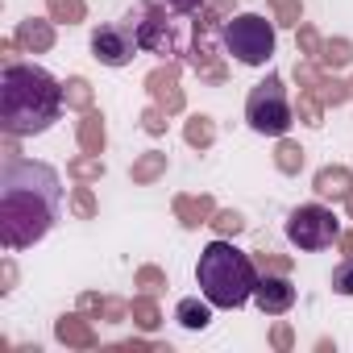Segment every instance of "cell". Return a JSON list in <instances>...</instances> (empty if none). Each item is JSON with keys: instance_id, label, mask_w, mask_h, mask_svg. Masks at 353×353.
I'll return each instance as SVG.
<instances>
[{"instance_id": "obj_1", "label": "cell", "mask_w": 353, "mask_h": 353, "mask_svg": "<svg viewBox=\"0 0 353 353\" xmlns=\"http://www.w3.org/2000/svg\"><path fill=\"white\" fill-rule=\"evenodd\" d=\"M63 174L50 162L5 158L0 166V241L9 254L38 245L63 216Z\"/></svg>"}, {"instance_id": "obj_2", "label": "cell", "mask_w": 353, "mask_h": 353, "mask_svg": "<svg viewBox=\"0 0 353 353\" xmlns=\"http://www.w3.org/2000/svg\"><path fill=\"white\" fill-rule=\"evenodd\" d=\"M67 104V88L34 63H5L0 71V129L9 137L46 133Z\"/></svg>"}, {"instance_id": "obj_3", "label": "cell", "mask_w": 353, "mask_h": 353, "mask_svg": "<svg viewBox=\"0 0 353 353\" xmlns=\"http://www.w3.org/2000/svg\"><path fill=\"white\" fill-rule=\"evenodd\" d=\"M258 266L245 250H237L229 237H216L200 250V262H196V283H200V295L212 299V307H245L254 299V287H258Z\"/></svg>"}, {"instance_id": "obj_4", "label": "cell", "mask_w": 353, "mask_h": 353, "mask_svg": "<svg viewBox=\"0 0 353 353\" xmlns=\"http://www.w3.org/2000/svg\"><path fill=\"white\" fill-rule=\"evenodd\" d=\"M221 46L241 67H266L274 59V21L262 13H237L221 26Z\"/></svg>"}, {"instance_id": "obj_5", "label": "cell", "mask_w": 353, "mask_h": 353, "mask_svg": "<svg viewBox=\"0 0 353 353\" xmlns=\"http://www.w3.org/2000/svg\"><path fill=\"white\" fill-rule=\"evenodd\" d=\"M245 125L254 133H262V137H283L295 125V108H291L287 83L279 75H266L262 83L250 88V96H245Z\"/></svg>"}, {"instance_id": "obj_6", "label": "cell", "mask_w": 353, "mask_h": 353, "mask_svg": "<svg viewBox=\"0 0 353 353\" xmlns=\"http://www.w3.org/2000/svg\"><path fill=\"white\" fill-rule=\"evenodd\" d=\"M174 17H183V13H174L166 0H141L137 13H133L141 50H150V54H183V30H179Z\"/></svg>"}, {"instance_id": "obj_7", "label": "cell", "mask_w": 353, "mask_h": 353, "mask_svg": "<svg viewBox=\"0 0 353 353\" xmlns=\"http://www.w3.org/2000/svg\"><path fill=\"white\" fill-rule=\"evenodd\" d=\"M341 237V221L332 216V208L324 204H299L287 216V241L303 254H320Z\"/></svg>"}, {"instance_id": "obj_8", "label": "cell", "mask_w": 353, "mask_h": 353, "mask_svg": "<svg viewBox=\"0 0 353 353\" xmlns=\"http://www.w3.org/2000/svg\"><path fill=\"white\" fill-rule=\"evenodd\" d=\"M141 50V38H137V26L133 17L125 21H104L96 34H92V54L104 63V67H129Z\"/></svg>"}, {"instance_id": "obj_9", "label": "cell", "mask_w": 353, "mask_h": 353, "mask_svg": "<svg viewBox=\"0 0 353 353\" xmlns=\"http://www.w3.org/2000/svg\"><path fill=\"white\" fill-rule=\"evenodd\" d=\"M254 303H258L266 316H283V312H291V303H295V287H291L287 279H279V274H262L258 287H254Z\"/></svg>"}, {"instance_id": "obj_10", "label": "cell", "mask_w": 353, "mask_h": 353, "mask_svg": "<svg viewBox=\"0 0 353 353\" xmlns=\"http://www.w3.org/2000/svg\"><path fill=\"white\" fill-rule=\"evenodd\" d=\"M174 320H179L188 332H204L208 324H212V299L204 295V299H179V307H174Z\"/></svg>"}, {"instance_id": "obj_11", "label": "cell", "mask_w": 353, "mask_h": 353, "mask_svg": "<svg viewBox=\"0 0 353 353\" xmlns=\"http://www.w3.org/2000/svg\"><path fill=\"white\" fill-rule=\"evenodd\" d=\"M349 170H341V166H324L320 174H316V192L324 196V200H345L349 196Z\"/></svg>"}, {"instance_id": "obj_12", "label": "cell", "mask_w": 353, "mask_h": 353, "mask_svg": "<svg viewBox=\"0 0 353 353\" xmlns=\"http://www.w3.org/2000/svg\"><path fill=\"white\" fill-rule=\"evenodd\" d=\"M328 287H332L336 295H353V258H345V262H341V266L332 270Z\"/></svg>"}, {"instance_id": "obj_13", "label": "cell", "mask_w": 353, "mask_h": 353, "mask_svg": "<svg viewBox=\"0 0 353 353\" xmlns=\"http://www.w3.org/2000/svg\"><path fill=\"white\" fill-rule=\"evenodd\" d=\"M17 38H21L26 46H34V50H46V46H50V30H46V26H34V21H26Z\"/></svg>"}, {"instance_id": "obj_14", "label": "cell", "mask_w": 353, "mask_h": 353, "mask_svg": "<svg viewBox=\"0 0 353 353\" xmlns=\"http://www.w3.org/2000/svg\"><path fill=\"white\" fill-rule=\"evenodd\" d=\"M54 332H59V341H67V345H88V341H92V336H88V332L79 328V320H75V316H71V320L63 316Z\"/></svg>"}, {"instance_id": "obj_15", "label": "cell", "mask_w": 353, "mask_h": 353, "mask_svg": "<svg viewBox=\"0 0 353 353\" xmlns=\"http://www.w3.org/2000/svg\"><path fill=\"white\" fill-rule=\"evenodd\" d=\"M162 166H166V154H145V158L133 166V179H137V183H145V179H154Z\"/></svg>"}, {"instance_id": "obj_16", "label": "cell", "mask_w": 353, "mask_h": 353, "mask_svg": "<svg viewBox=\"0 0 353 353\" xmlns=\"http://www.w3.org/2000/svg\"><path fill=\"white\" fill-rule=\"evenodd\" d=\"M83 145H88V150H100V145H104V129H100V117H88V125H83Z\"/></svg>"}, {"instance_id": "obj_17", "label": "cell", "mask_w": 353, "mask_h": 353, "mask_svg": "<svg viewBox=\"0 0 353 353\" xmlns=\"http://www.w3.org/2000/svg\"><path fill=\"white\" fill-rule=\"evenodd\" d=\"M279 154H283V158H279V162H283V170H295V166H303V150H299V145L283 141V145H279Z\"/></svg>"}, {"instance_id": "obj_18", "label": "cell", "mask_w": 353, "mask_h": 353, "mask_svg": "<svg viewBox=\"0 0 353 353\" xmlns=\"http://www.w3.org/2000/svg\"><path fill=\"white\" fill-rule=\"evenodd\" d=\"M212 225H216V229H221V233H241V225H245V221H241V216H237V212H221V216H216V221H212Z\"/></svg>"}, {"instance_id": "obj_19", "label": "cell", "mask_w": 353, "mask_h": 353, "mask_svg": "<svg viewBox=\"0 0 353 353\" xmlns=\"http://www.w3.org/2000/svg\"><path fill=\"white\" fill-rule=\"evenodd\" d=\"M274 5H279L283 26H299V5H295V0H274Z\"/></svg>"}, {"instance_id": "obj_20", "label": "cell", "mask_w": 353, "mask_h": 353, "mask_svg": "<svg viewBox=\"0 0 353 353\" xmlns=\"http://www.w3.org/2000/svg\"><path fill=\"white\" fill-rule=\"evenodd\" d=\"M67 104H88V83L83 79H71L67 83Z\"/></svg>"}, {"instance_id": "obj_21", "label": "cell", "mask_w": 353, "mask_h": 353, "mask_svg": "<svg viewBox=\"0 0 353 353\" xmlns=\"http://www.w3.org/2000/svg\"><path fill=\"white\" fill-rule=\"evenodd\" d=\"M50 9H54L59 17H63V13H67V17H79V13H83L79 0H50Z\"/></svg>"}, {"instance_id": "obj_22", "label": "cell", "mask_w": 353, "mask_h": 353, "mask_svg": "<svg viewBox=\"0 0 353 353\" xmlns=\"http://www.w3.org/2000/svg\"><path fill=\"white\" fill-rule=\"evenodd\" d=\"M166 5H170L174 13H196V9L204 5V0H166Z\"/></svg>"}, {"instance_id": "obj_23", "label": "cell", "mask_w": 353, "mask_h": 353, "mask_svg": "<svg viewBox=\"0 0 353 353\" xmlns=\"http://www.w3.org/2000/svg\"><path fill=\"white\" fill-rule=\"evenodd\" d=\"M137 316H141V320H137L141 328H154V324H158V320H154V307H150V303H137Z\"/></svg>"}, {"instance_id": "obj_24", "label": "cell", "mask_w": 353, "mask_h": 353, "mask_svg": "<svg viewBox=\"0 0 353 353\" xmlns=\"http://www.w3.org/2000/svg\"><path fill=\"white\" fill-rule=\"evenodd\" d=\"M192 141H208L212 133H208V125H204V117H200V125H192V133H188Z\"/></svg>"}, {"instance_id": "obj_25", "label": "cell", "mask_w": 353, "mask_h": 353, "mask_svg": "<svg viewBox=\"0 0 353 353\" xmlns=\"http://www.w3.org/2000/svg\"><path fill=\"white\" fill-rule=\"evenodd\" d=\"M75 174H104L100 162H75Z\"/></svg>"}, {"instance_id": "obj_26", "label": "cell", "mask_w": 353, "mask_h": 353, "mask_svg": "<svg viewBox=\"0 0 353 353\" xmlns=\"http://www.w3.org/2000/svg\"><path fill=\"white\" fill-rule=\"evenodd\" d=\"M75 208H79L83 216H92V196H88V192H79V196H75Z\"/></svg>"}]
</instances>
